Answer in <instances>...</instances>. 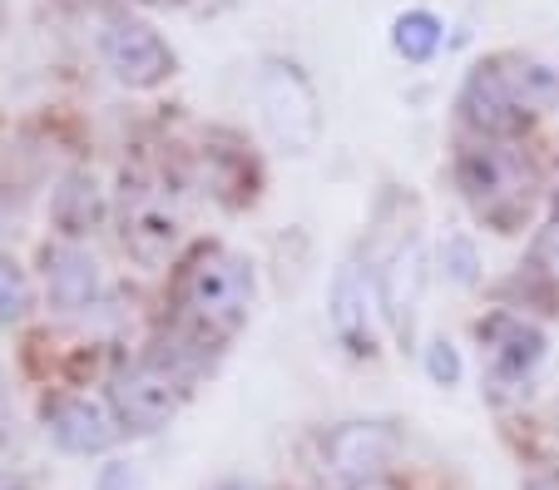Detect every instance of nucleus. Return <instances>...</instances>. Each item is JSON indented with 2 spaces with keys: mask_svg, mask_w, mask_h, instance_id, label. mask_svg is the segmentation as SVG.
Listing matches in <instances>:
<instances>
[{
  "mask_svg": "<svg viewBox=\"0 0 559 490\" xmlns=\"http://www.w3.org/2000/svg\"><path fill=\"white\" fill-rule=\"evenodd\" d=\"M253 302V267L228 248H203L179 277V308L199 332L228 337L248 318Z\"/></svg>",
  "mask_w": 559,
  "mask_h": 490,
  "instance_id": "obj_1",
  "label": "nucleus"
},
{
  "mask_svg": "<svg viewBox=\"0 0 559 490\" xmlns=\"http://www.w3.org/2000/svg\"><path fill=\"white\" fill-rule=\"evenodd\" d=\"M461 189L471 193V203L490 218H506L510 208L530 199L535 189V169L525 164V154H515V144H475L461 154Z\"/></svg>",
  "mask_w": 559,
  "mask_h": 490,
  "instance_id": "obj_2",
  "label": "nucleus"
},
{
  "mask_svg": "<svg viewBox=\"0 0 559 490\" xmlns=\"http://www.w3.org/2000/svg\"><path fill=\"white\" fill-rule=\"evenodd\" d=\"M258 105L267 115V129L277 134V144H287L293 154H307L322 134V109H317V95L307 85V75L297 64H263L258 75Z\"/></svg>",
  "mask_w": 559,
  "mask_h": 490,
  "instance_id": "obj_3",
  "label": "nucleus"
},
{
  "mask_svg": "<svg viewBox=\"0 0 559 490\" xmlns=\"http://www.w3.org/2000/svg\"><path fill=\"white\" fill-rule=\"evenodd\" d=\"M179 372L164 362H139L129 367V372L115 377V386H109V402H115V416L124 421L129 431H158L169 427L174 411H179Z\"/></svg>",
  "mask_w": 559,
  "mask_h": 490,
  "instance_id": "obj_4",
  "label": "nucleus"
},
{
  "mask_svg": "<svg viewBox=\"0 0 559 490\" xmlns=\"http://www.w3.org/2000/svg\"><path fill=\"white\" fill-rule=\"evenodd\" d=\"M99 50H105V64L115 70V80L129 89H154V85H164L174 70V55H169V45L158 40L154 25L129 21V15L105 25Z\"/></svg>",
  "mask_w": 559,
  "mask_h": 490,
  "instance_id": "obj_5",
  "label": "nucleus"
},
{
  "mask_svg": "<svg viewBox=\"0 0 559 490\" xmlns=\"http://www.w3.org/2000/svg\"><path fill=\"white\" fill-rule=\"evenodd\" d=\"M396 451H402V437L386 421H347L322 441V461L337 480H347V490L381 480V470L396 461Z\"/></svg>",
  "mask_w": 559,
  "mask_h": 490,
  "instance_id": "obj_6",
  "label": "nucleus"
},
{
  "mask_svg": "<svg viewBox=\"0 0 559 490\" xmlns=\"http://www.w3.org/2000/svg\"><path fill=\"white\" fill-rule=\"evenodd\" d=\"M480 337H486L490 377H496L500 386H520L539 367V357H545V337H539V327H530L525 318H510V312L490 318L486 327H480Z\"/></svg>",
  "mask_w": 559,
  "mask_h": 490,
  "instance_id": "obj_7",
  "label": "nucleus"
},
{
  "mask_svg": "<svg viewBox=\"0 0 559 490\" xmlns=\"http://www.w3.org/2000/svg\"><path fill=\"white\" fill-rule=\"evenodd\" d=\"M421 288H426V253H421V243L412 238L402 253L381 267V283H377V302H381V312H386V322L396 327V337L402 342L412 337V327H416Z\"/></svg>",
  "mask_w": 559,
  "mask_h": 490,
  "instance_id": "obj_8",
  "label": "nucleus"
},
{
  "mask_svg": "<svg viewBox=\"0 0 559 490\" xmlns=\"http://www.w3.org/2000/svg\"><path fill=\"white\" fill-rule=\"evenodd\" d=\"M461 109H465V119H471V124L480 129L486 139L515 134L520 119H525V109L515 105V95H510L506 70H500V64H475V75L465 80Z\"/></svg>",
  "mask_w": 559,
  "mask_h": 490,
  "instance_id": "obj_9",
  "label": "nucleus"
},
{
  "mask_svg": "<svg viewBox=\"0 0 559 490\" xmlns=\"http://www.w3.org/2000/svg\"><path fill=\"white\" fill-rule=\"evenodd\" d=\"M45 283H50L55 308L64 312H85L95 308L105 277H99V263L85 253L80 243H55L45 248Z\"/></svg>",
  "mask_w": 559,
  "mask_h": 490,
  "instance_id": "obj_10",
  "label": "nucleus"
},
{
  "mask_svg": "<svg viewBox=\"0 0 559 490\" xmlns=\"http://www.w3.org/2000/svg\"><path fill=\"white\" fill-rule=\"evenodd\" d=\"M377 302H371V288L367 277L357 273V263H347L337 273V283H332V332H337L342 342H347L357 357L377 352Z\"/></svg>",
  "mask_w": 559,
  "mask_h": 490,
  "instance_id": "obj_11",
  "label": "nucleus"
},
{
  "mask_svg": "<svg viewBox=\"0 0 559 490\" xmlns=\"http://www.w3.org/2000/svg\"><path fill=\"white\" fill-rule=\"evenodd\" d=\"M50 437L60 441L64 451H74V456H95V451L115 446L119 427H115V416H109L105 406L74 396V402H60L50 411Z\"/></svg>",
  "mask_w": 559,
  "mask_h": 490,
  "instance_id": "obj_12",
  "label": "nucleus"
},
{
  "mask_svg": "<svg viewBox=\"0 0 559 490\" xmlns=\"http://www.w3.org/2000/svg\"><path fill=\"white\" fill-rule=\"evenodd\" d=\"M179 238V214L158 193H139L124 214V243L134 248L144 263H164V253Z\"/></svg>",
  "mask_w": 559,
  "mask_h": 490,
  "instance_id": "obj_13",
  "label": "nucleus"
},
{
  "mask_svg": "<svg viewBox=\"0 0 559 490\" xmlns=\"http://www.w3.org/2000/svg\"><path fill=\"white\" fill-rule=\"evenodd\" d=\"M55 218H60V228L70 238L90 234V228L105 218V193H99L95 174H70V179H64V189L55 193Z\"/></svg>",
  "mask_w": 559,
  "mask_h": 490,
  "instance_id": "obj_14",
  "label": "nucleus"
},
{
  "mask_svg": "<svg viewBox=\"0 0 559 490\" xmlns=\"http://www.w3.org/2000/svg\"><path fill=\"white\" fill-rule=\"evenodd\" d=\"M506 70V85L515 95L520 109H555L559 105V70L545 60H510L500 64Z\"/></svg>",
  "mask_w": 559,
  "mask_h": 490,
  "instance_id": "obj_15",
  "label": "nucleus"
},
{
  "mask_svg": "<svg viewBox=\"0 0 559 490\" xmlns=\"http://www.w3.org/2000/svg\"><path fill=\"white\" fill-rule=\"evenodd\" d=\"M391 45H396V55H402V60L426 64L436 50H441V21H436L431 11L396 15V25H391Z\"/></svg>",
  "mask_w": 559,
  "mask_h": 490,
  "instance_id": "obj_16",
  "label": "nucleus"
},
{
  "mask_svg": "<svg viewBox=\"0 0 559 490\" xmlns=\"http://www.w3.org/2000/svg\"><path fill=\"white\" fill-rule=\"evenodd\" d=\"M31 312V277L15 258H0V322H21Z\"/></svg>",
  "mask_w": 559,
  "mask_h": 490,
  "instance_id": "obj_17",
  "label": "nucleus"
},
{
  "mask_svg": "<svg viewBox=\"0 0 559 490\" xmlns=\"http://www.w3.org/2000/svg\"><path fill=\"white\" fill-rule=\"evenodd\" d=\"M426 372H431L436 386H455V382H461V357H455L451 342H431V352H426Z\"/></svg>",
  "mask_w": 559,
  "mask_h": 490,
  "instance_id": "obj_18",
  "label": "nucleus"
},
{
  "mask_svg": "<svg viewBox=\"0 0 559 490\" xmlns=\"http://www.w3.org/2000/svg\"><path fill=\"white\" fill-rule=\"evenodd\" d=\"M445 258V273L455 277V283H475V248L465 243V238H451V243L441 248Z\"/></svg>",
  "mask_w": 559,
  "mask_h": 490,
  "instance_id": "obj_19",
  "label": "nucleus"
},
{
  "mask_svg": "<svg viewBox=\"0 0 559 490\" xmlns=\"http://www.w3.org/2000/svg\"><path fill=\"white\" fill-rule=\"evenodd\" d=\"M535 263L545 267V273H549V277H555V283H559V224L549 228L545 238H539V253H535Z\"/></svg>",
  "mask_w": 559,
  "mask_h": 490,
  "instance_id": "obj_20",
  "label": "nucleus"
},
{
  "mask_svg": "<svg viewBox=\"0 0 559 490\" xmlns=\"http://www.w3.org/2000/svg\"><path fill=\"white\" fill-rule=\"evenodd\" d=\"M525 490H559V476H535Z\"/></svg>",
  "mask_w": 559,
  "mask_h": 490,
  "instance_id": "obj_21",
  "label": "nucleus"
},
{
  "mask_svg": "<svg viewBox=\"0 0 559 490\" xmlns=\"http://www.w3.org/2000/svg\"><path fill=\"white\" fill-rule=\"evenodd\" d=\"M352 490H396V486H386V480H367V486H352Z\"/></svg>",
  "mask_w": 559,
  "mask_h": 490,
  "instance_id": "obj_22",
  "label": "nucleus"
},
{
  "mask_svg": "<svg viewBox=\"0 0 559 490\" xmlns=\"http://www.w3.org/2000/svg\"><path fill=\"white\" fill-rule=\"evenodd\" d=\"M158 5H169V0H158Z\"/></svg>",
  "mask_w": 559,
  "mask_h": 490,
  "instance_id": "obj_23",
  "label": "nucleus"
}]
</instances>
